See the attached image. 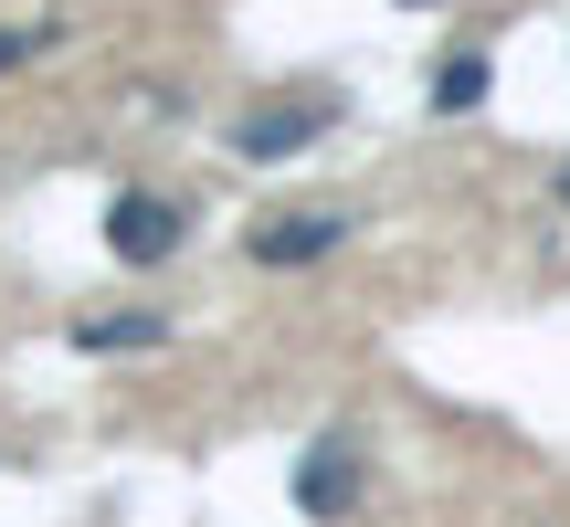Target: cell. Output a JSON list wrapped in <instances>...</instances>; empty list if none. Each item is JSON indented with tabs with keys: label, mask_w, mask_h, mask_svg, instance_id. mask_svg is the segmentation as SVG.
Returning <instances> with one entry per match:
<instances>
[{
	"label": "cell",
	"mask_w": 570,
	"mask_h": 527,
	"mask_svg": "<svg viewBox=\"0 0 570 527\" xmlns=\"http://www.w3.org/2000/svg\"><path fill=\"white\" fill-rule=\"evenodd\" d=\"M327 127H338V96H327V84H285V96H254L244 117H233V148H244V159H296Z\"/></svg>",
	"instance_id": "6da1fadb"
},
{
	"label": "cell",
	"mask_w": 570,
	"mask_h": 527,
	"mask_svg": "<svg viewBox=\"0 0 570 527\" xmlns=\"http://www.w3.org/2000/svg\"><path fill=\"white\" fill-rule=\"evenodd\" d=\"M190 243V211L159 201V190H117V211H106V253L117 264H169Z\"/></svg>",
	"instance_id": "7a4b0ae2"
},
{
	"label": "cell",
	"mask_w": 570,
	"mask_h": 527,
	"mask_svg": "<svg viewBox=\"0 0 570 527\" xmlns=\"http://www.w3.org/2000/svg\"><path fill=\"white\" fill-rule=\"evenodd\" d=\"M338 243H348V211H338V201L275 211V222H254V232H244V253H254V264H275V275H285V264H317V253H338Z\"/></svg>",
	"instance_id": "3957f363"
},
{
	"label": "cell",
	"mask_w": 570,
	"mask_h": 527,
	"mask_svg": "<svg viewBox=\"0 0 570 527\" xmlns=\"http://www.w3.org/2000/svg\"><path fill=\"white\" fill-rule=\"evenodd\" d=\"M296 507H306V517H348V507H360V454H348V444H306Z\"/></svg>",
	"instance_id": "277c9868"
},
{
	"label": "cell",
	"mask_w": 570,
	"mask_h": 527,
	"mask_svg": "<svg viewBox=\"0 0 570 527\" xmlns=\"http://www.w3.org/2000/svg\"><path fill=\"white\" fill-rule=\"evenodd\" d=\"M75 348H85V359H138V348H169V306H117V317H85Z\"/></svg>",
	"instance_id": "5b68a950"
},
{
	"label": "cell",
	"mask_w": 570,
	"mask_h": 527,
	"mask_svg": "<svg viewBox=\"0 0 570 527\" xmlns=\"http://www.w3.org/2000/svg\"><path fill=\"white\" fill-rule=\"evenodd\" d=\"M433 106H444V117L487 106V53H444V63H433Z\"/></svg>",
	"instance_id": "8992f818"
},
{
	"label": "cell",
	"mask_w": 570,
	"mask_h": 527,
	"mask_svg": "<svg viewBox=\"0 0 570 527\" xmlns=\"http://www.w3.org/2000/svg\"><path fill=\"white\" fill-rule=\"evenodd\" d=\"M32 42H42V32H0V74H11V63L32 53Z\"/></svg>",
	"instance_id": "52a82bcc"
},
{
	"label": "cell",
	"mask_w": 570,
	"mask_h": 527,
	"mask_svg": "<svg viewBox=\"0 0 570 527\" xmlns=\"http://www.w3.org/2000/svg\"><path fill=\"white\" fill-rule=\"evenodd\" d=\"M402 11H433V0H402Z\"/></svg>",
	"instance_id": "ba28073f"
},
{
	"label": "cell",
	"mask_w": 570,
	"mask_h": 527,
	"mask_svg": "<svg viewBox=\"0 0 570 527\" xmlns=\"http://www.w3.org/2000/svg\"><path fill=\"white\" fill-rule=\"evenodd\" d=\"M560 201H570V169H560Z\"/></svg>",
	"instance_id": "9c48e42d"
}]
</instances>
